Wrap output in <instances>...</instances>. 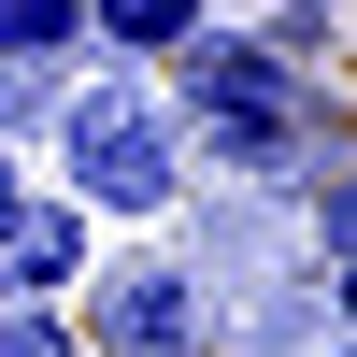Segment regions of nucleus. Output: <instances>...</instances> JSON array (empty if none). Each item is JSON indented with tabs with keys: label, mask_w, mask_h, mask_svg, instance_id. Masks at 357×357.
<instances>
[{
	"label": "nucleus",
	"mask_w": 357,
	"mask_h": 357,
	"mask_svg": "<svg viewBox=\"0 0 357 357\" xmlns=\"http://www.w3.org/2000/svg\"><path fill=\"white\" fill-rule=\"evenodd\" d=\"M172 72V129H186V158H215V172H314L329 158V86L314 72H286L272 43H243V29H186V43L158 57Z\"/></svg>",
	"instance_id": "obj_1"
},
{
	"label": "nucleus",
	"mask_w": 357,
	"mask_h": 357,
	"mask_svg": "<svg viewBox=\"0 0 357 357\" xmlns=\"http://www.w3.org/2000/svg\"><path fill=\"white\" fill-rule=\"evenodd\" d=\"M57 200H86V215H172L186 200V129H172L158 86H57Z\"/></svg>",
	"instance_id": "obj_2"
},
{
	"label": "nucleus",
	"mask_w": 357,
	"mask_h": 357,
	"mask_svg": "<svg viewBox=\"0 0 357 357\" xmlns=\"http://www.w3.org/2000/svg\"><path fill=\"white\" fill-rule=\"evenodd\" d=\"M72 343L86 357H215V286L186 257H114V272H86Z\"/></svg>",
	"instance_id": "obj_3"
},
{
	"label": "nucleus",
	"mask_w": 357,
	"mask_h": 357,
	"mask_svg": "<svg viewBox=\"0 0 357 357\" xmlns=\"http://www.w3.org/2000/svg\"><path fill=\"white\" fill-rule=\"evenodd\" d=\"M100 272V215L57 186H29V215L0 229V301H72V286Z\"/></svg>",
	"instance_id": "obj_4"
},
{
	"label": "nucleus",
	"mask_w": 357,
	"mask_h": 357,
	"mask_svg": "<svg viewBox=\"0 0 357 357\" xmlns=\"http://www.w3.org/2000/svg\"><path fill=\"white\" fill-rule=\"evenodd\" d=\"M186 29H215V0H86V43H114V57H143L158 72Z\"/></svg>",
	"instance_id": "obj_5"
},
{
	"label": "nucleus",
	"mask_w": 357,
	"mask_h": 357,
	"mask_svg": "<svg viewBox=\"0 0 357 357\" xmlns=\"http://www.w3.org/2000/svg\"><path fill=\"white\" fill-rule=\"evenodd\" d=\"M57 129V57H0V143H43Z\"/></svg>",
	"instance_id": "obj_6"
},
{
	"label": "nucleus",
	"mask_w": 357,
	"mask_h": 357,
	"mask_svg": "<svg viewBox=\"0 0 357 357\" xmlns=\"http://www.w3.org/2000/svg\"><path fill=\"white\" fill-rule=\"evenodd\" d=\"M86 43V0H0V57H72Z\"/></svg>",
	"instance_id": "obj_7"
},
{
	"label": "nucleus",
	"mask_w": 357,
	"mask_h": 357,
	"mask_svg": "<svg viewBox=\"0 0 357 357\" xmlns=\"http://www.w3.org/2000/svg\"><path fill=\"white\" fill-rule=\"evenodd\" d=\"M0 357H86L72 343V301H0Z\"/></svg>",
	"instance_id": "obj_8"
},
{
	"label": "nucleus",
	"mask_w": 357,
	"mask_h": 357,
	"mask_svg": "<svg viewBox=\"0 0 357 357\" xmlns=\"http://www.w3.org/2000/svg\"><path fill=\"white\" fill-rule=\"evenodd\" d=\"M29 215V172H15V143H0V229H15Z\"/></svg>",
	"instance_id": "obj_9"
}]
</instances>
